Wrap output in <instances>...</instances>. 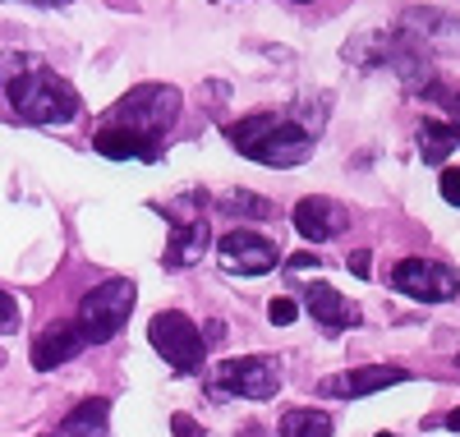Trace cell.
Wrapping results in <instances>:
<instances>
[{
    "instance_id": "obj_1",
    "label": "cell",
    "mask_w": 460,
    "mask_h": 437,
    "mask_svg": "<svg viewBox=\"0 0 460 437\" xmlns=\"http://www.w3.org/2000/svg\"><path fill=\"white\" fill-rule=\"evenodd\" d=\"M226 138L235 143V152H244L249 162H262V166H277V171H290V166H304L314 156L318 138L304 129L295 115H277V111H258V115H244L240 125H230Z\"/></svg>"
},
{
    "instance_id": "obj_2",
    "label": "cell",
    "mask_w": 460,
    "mask_h": 437,
    "mask_svg": "<svg viewBox=\"0 0 460 437\" xmlns=\"http://www.w3.org/2000/svg\"><path fill=\"white\" fill-rule=\"evenodd\" d=\"M5 93H10L14 115L28 120V125H69V120H79V111H84L74 84L60 78L56 69H47V65H37L28 74H10Z\"/></svg>"
},
{
    "instance_id": "obj_3",
    "label": "cell",
    "mask_w": 460,
    "mask_h": 437,
    "mask_svg": "<svg viewBox=\"0 0 460 437\" xmlns=\"http://www.w3.org/2000/svg\"><path fill=\"white\" fill-rule=\"evenodd\" d=\"M180 120V88L171 84H138L120 102L111 106V125L106 129H129L138 138L157 143L171 125Z\"/></svg>"
},
{
    "instance_id": "obj_4",
    "label": "cell",
    "mask_w": 460,
    "mask_h": 437,
    "mask_svg": "<svg viewBox=\"0 0 460 437\" xmlns=\"http://www.w3.org/2000/svg\"><path fill=\"white\" fill-rule=\"evenodd\" d=\"M134 304H138V286L129 281V276H111V281L93 286L79 299V327H84L88 345H106V341L120 336Z\"/></svg>"
},
{
    "instance_id": "obj_5",
    "label": "cell",
    "mask_w": 460,
    "mask_h": 437,
    "mask_svg": "<svg viewBox=\"0 0 460 437\" xmlns=\"http://www.w3.org/2000/svg\"><path fill=\"white\" fill-rule=\"evenodd\" d=\"M147 341L162 360L175 369V373H203V354H208V341L203 332L189 323L180 308H166L147 323Z\"/></svg>"
},
{
    "instance_id": "obj_6",
    "label": "cell",
    "mask_w": 460,
    "mask_h": 437,
    "mask_svg": "<svg viewBox=\"0 0 460 437\" xmlns=\"http://www.w3.org/2000/svg\"><path fill=\"white\" fill-rule=\"evenodd\" d=\"M217 382H221V391L244 396V401H272L286 373H281V360H272V354H244V360L217 364Z\"/></svg>"
},
{
    "instance_id": "obj_7",
    "label": "cell",
    "mask_w": 460,
    "mask_h": 437,
    "mask_svg": "<svg viewBox=\"0 0 460 437\" xmlns=\"http://www.w3.org/2000/svg\"><path fill=\"white\" fill-rule=\"evenodd\" d=\"M392 281L401 295H410L419 304H451L460 295V272L447 263H433V258H401Z\"/></svg>"
},
{
    "instance_id": "obj_8",
    "label": "cell",
    "mask_w": 460,
    "mask_h": 437,
    "mask_svg": "<svg viewBox=\"0 0 460 437\" xmlns=\"http://www.w3.org/2000/svg\"><path fill=\"white\" fill-rule=\"evenodd\" d=\"M217 258H221L226 272H235V276H262V272H272L281 263L277 245L267 240V235H258V230H244V226L221 235V240H217Z\"/></svg>"
},
{
    "instance_id": "obj_9",
    "label": "cell",
    "mask_w": 460,
    "mask_h": 437,
    "mask_svg": "<svg viewBox=\"0 0 460 437\" xmlns=\"http://www.w3.org/2000/svg\"><path fill=\"white\" fill-rule=\"evenodd\" d=\"M401 37L419 51H460V19L438 5H410L401 14Z\"/></svg>"
},
{
    "instance_id": "obj_10",
    "label": "cell",
    "mask_w": 460,
    "mask_h": 437,
    "mask_svg": "<svg viewBox=\"0 0 460 437\" xmlns=\"http://www.w3.org/2000/svg\"><path fill=\"white\" fill-rule=\"evenodd\" d=\"M410 382L405 369H387V364H364V369H345V373H332L323 378V396H336V401H359V396H373V391H387V387H401Z\"/></svg>"
},
{
    "instance_id": "obj_11",
    "label": "cell",
    "mask_w": 460,
    "mask_h": 437,
    "mask_svg": "<svg viewBox=\"0 0 460 437\" xmlns=\"http://www.w3.org/2000/svg\"><path fill=\"white\" fill-rule=\"evenodd\" d=\"M290 221H295V230L304 235V240H314V245H327V240H336V235L350 226V212H345L341 203H332V198H299L295 203V212H290Z\"/></svg>"
},
{
    "instance_id": "obj_12",
    "label": "cell",
    "mask_w": 460,
    "mask_h": 437,
    "mask_svg": "<svg viewBox=\"0 0 460 437\" xmlns=\"http://www.w3.org/2000/svg\"><path fill=\"white\" fill-rule=\"evenodd\" d=\"M84 350H88V336H84L79 323H51L47 332H37V341H32V364L42 373H51V369L69 364L74 354H84Z\"/></svg>"
},
{
    "instance_id": "obj_13",
    "label": "cell",
    "mask_w": 460,
    "mask_h": 437,
    "mask_svg": "<svg viewBox=\"0 0 460 437\" xmlns=\"http://www.w3.org/2000/svg\"><path fill=\"white\" fill-rule=\"evenodd\" d=\"M208 245H212V226H208V217H175V221H171V245H166L162 263H166L171 272L194 267V263L203 258Z\"/></svg>"
},
{
    "instance_id": "obj_14",
    "label": "cell",
    "mask_w": 460,
    "mask_h": 437,
    "mask_svg": "<svg viewBox=\"0 0 460 437\" xmlns=\"http://www.w3.org/2000/svg\"><path fill=\"white\" fill-rule=\"evenodd\" d=\"M304 304H309V313L327 332H345V327L359 323V308L350 299H341V290H332L327 281H314L309 290H304Z\"/></svg>"
},
{
    "instance_id": "obj_15",
    "label": "cell",
    "mask_w": 460,
    "mask_h": 437,
    "mask_svg": "<svg viewBox=\"0 0 460 437\" xmlns=\"http://www.w3.org/2000/svg\"><path fill=\"white\" fill-rule=\"evenodd\" d=\"M93 147L102 156H111V162H157V143L152 138H138L129 129H102L93 138Z\"/></svg>"
},
{
    "instance_id": "obj_16",
    "label": "cell",
    "mask_w": 460,
    "mask_h": 437,
    "mask_svg": "<svg viewBox=\"0 0 460 437\" xmlns=\"http://www.w3.org/2000/svg\"><path fill=\"white\" fill-rule=\"evenodd\" d=\"M106 424H111V401L88 396L60 419V437H106Z\"/></svg>"
},
{
    "instance_id": "obj_17",
    "label": "cell",
    "mask_w": 460,
    "mask_h": 437,
    "mask_svg": "<svg viewBox=\"0 0 460 437\" xmlns=\"http://www.w3.org/2000/svg\"><path fill=\"white\" fill-rule=\"evenodd\" d=\"M217 208H221L226 217H249V221H272V217H277V208L267 203L262 193H249V189H226V193L217 198Z\"/></svg>"
},
{
    "instance_id": "obj_18",
    "label": "cell",
    "mask_w": 460,
    "mask_h": 437,
    "mask_svg": "<svg viewBox=\"0 0 460 437\" xmlns=\"http://www.w3.org/2000/svg\"><path fill=\"white\" fill-rule=\"evenodd\" d=\"M451 147H456L451 125H442V120H424V125H419V156H424L429 166H442L451 156Z\"/></svg>"
},
{
    "instance_id": "obj_19",
    "label": "cell",
    "mask_w": 460,
    "mask_h": 437,
    "mask_svg": "<svg viewBox=\"0 0 460 437\" xmlns=\"http://www.w3.org/2000/svg\"><path fill=\"white\" fill-rule=\"evenodd\" d=\"M281 437H332V415H323V410H290L281 419Z\"/></svg>"
},
{
    "instance_id": "obj_20",
    "label": "cell",
    "mask_w": 460,
    "mask_h": 437,
    "mask_svg": "<svg viewBox=\"0 0 460 437\" xmlns=\"http://www.w3.org/2000/svg\"><path fill=\"white\" fill-rule=\"evenodd\" d=\"M19 299L14 295H5V290H0V336H10V332H19Z\"/></svg>"
},
{
    "instance_id": "obj_21",
    "label": "cell",
    "mask_w": 460,
    "mask_h": 437,
    "mask_svg": "<svg viewBox=\"0 0 460 437\" xmlns=\"http://www.w3.org/2000/svg\"><path fill=\"white\" fill-rule=\"evenodd\" d=\"M267 317H272V323H277V327H290V323H295V317H299V304L281 295V299H272V304H267Z\"/></svg>"
},
{
    "instance_id": "obj_22",
    "label": "cell",
    "mask_w": 460,
    "mask_h": 437,
    "mask_svg": "<svg viewBox=\"0 0 460 437\" xmlns=\"http://www.w3.org/2000/svg\"><path fill=\"white\" fill-rule=\"evenodd\" d=\"M438 189H442V198L451 208H460V166H451V171H442V180H438Z\"/></svg>"
},
{
    "instance_id": "obj_23",
    "label": "cell",
    "mask_w": 460,
    "mask_h": 437,
    "mask_svg": "<svg viewBox=\"0 0 460 437\" xmlns=\"http://www.w3.org/2000/svg\"><path fill=\"white\" fill-rule=\"evenodd\" d=\"M37 65H42L37 56H19V51H14V56H5V78H10V74H28V69H37Z\"/></svg>"
},
{
    "instance_id": "obj_24",
    "label": "cell",
    "mask_w": 460,
    "mask_h": 437,
    "mask_svg": "<svg viewBox=\"0 0 460 437\" xmlns=\"http://www.w3.org/2000/svg\"><path fill=\"white\" fill-rule=\"evenodd\" d=\"M171 428H175V437H203V428L189 415H171Z\"/></svg>"
},
{
    "instance_id": "obj_25",
    "label": "cell",
    "mask_w": 460,
    "mask_h": 437,
    "mask_svg": "<svg viewBox=\"0 0 460 437\" xmlns=\"http://www.w3.org/2000/svg\"><path fill=\"white\" fill-rule=\"evenodd\" d=\"M350 272H355V276H368V272H373V258H368V254H350Z\"/></svg>"
},
{
    "instance_id": "obj_26",
    "label": "cell",
    "mask_w": 460,
    "mask_h": 437,
    "mask_svg": "<svg viewBox=\"0 0 460 437\" xmlns=\"http://www.w3.org/2000/svg\"><path fill=\"white\" fill-rule=\"evenodd\" d=\"M318 263H323L318 254H295V258H290V267H295V272H304V267H318Z\"/></svg>"
},
{
    "instance_id": "obj_27",
    "label": "cell",
    "mask_w": 460,
    "mask_h": 437,
    "mask_svg": "<svg viewBox=\"0 0 460 437\" xmlns=\"http://www.w3.org/2000/svg\"><path fill=\"white\" fill-rule=\"evenodd\" d=\"M451 115H456V125H451V134H456V143H460V93L451 97Z\"/></svg>"
},
{
    "instance_id": "obj_28",
    "label": "cell",
    "mask_w": 460,
    "mask_h": 437,
    "mask_svg": "<svg viewBox=\"0 0 460 437\" xmlns=\"http://www.w3.org/2000/svg\"><path fill=\"white\" fill-rule=\"evenodd\" d=\"M32 5H42V10H65V5H74V0H32Z\"/></svg>"
},
{
    "instance_id": "obj_29",
    "label": "cell",
    "mask_w": 460,
    "mask_h": 437,
    "mask_svg": "<svg viewBox=\"0 0 460 437\" xmlns=\"http://www.w3.org/2000/svg\"><path fill=\"white\" fill-rule=\"evenodd\" d=\"M240 437H267V433H262V424H249V428H244Z\"/></svg>"
},
{
    "instance_id": "obj_30",
    "label": "cell",
    "mask_w": 460,
    "mask_h": 437,
    "mask_svg": "<svg viewBox=\"0 0 460 437\" xmlns=\"http://www.w3.org/2000/svg\"><path fill=\"white\" fill-rule=\"evenodd\" d=\"M447 428H456V433H460V410H451V415H447Z\"/></svg>"
},
{
    "instance_id": "obj_31",
    "label": "cell",
    "mask_w": 460,
    "mask_h": 437,
    "mask_svg": "<svg viewBox=\"0 0 460 437\" xmlns=\"http://www.w3.org/2000/svg\"><path fill=\"white\" fill-rule=\"evenodd\" d=\"M115 5H134V0H115Z\"/></svg>"
},
{
    "instance_id": "obj_32",
    "label": "cell",
    "mask_w": 460,
    "mask_h": 437,
    "mask_svg": "<svg viewBox=\"0 0 460 437\" xmlns=\"http://www.w3.org/2000/svg\"><path fill=\"white\" fill-rule=\"evenodd\" d=\"M295 5H309V0H295Z\"/></svg>"
},
{
    "instance_id": "obj_33",
    "label": "cell",
    "mask_w": 460,
    "mask_h": 437,
    "mask_svg": "<svg viewBox=\"0 0 460 437\" xmlns=\"http://www.w3.org/2000/svg\"><path fill=\"white\" fill-rule=\"evenodd\" d=\"M456 364H460V360H456Z\"/></svg>"
}]
</instances>
